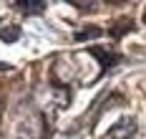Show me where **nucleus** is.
<instances>
[{"instance_id": "obj_7", "label": "nucleus", "mask_w": 146, "mask_h": 139, "mask_svg": "<svg viewBox=\"0 0 146 139\" xmlns=\"http://www.w3.org/2000/svg\"><path fill=\"white\" fill-rule=\"evenodd\" d=\"M3 109H5V104H3V99H0V119H3Z\"/></svg>"}, {"instance_id": "obj_8", "label": "nucleus", "mask_w": 146, "mask_h": 139, "mask_svg": "<svg viewBox=\"0 0 146 139\" xmlns=\"http://www.w3.org/2000/svg\"><path fill=\"white\" fill-rule=\"evenodd\" d=\"M144 20H146V10H144Z\"/></svg>"}, {"instance_id": "obj_5", "label": "nucleus", "mask_w": 146, "mask_h": 139, "mask_svg": "<svg viewBox=\"0 0 146 139\" xmlns=\"http://www.w3.org/2000/svg\"><path fill=\"white\" fill-rule=\"evenodd\" d=\"M18 8L25 10V13H40L45 5H43V3H33V5H30V3H18Z\"/></svg>"}, {"instance_id": "obj_2", "label": "nucleus", "mask_w": 146, "mask_h": 139, "mask_svg": "<svg viewBox=\"0 0 146 139\" xmlns=\"http://www.w3.org/2000/svg\"><path fill=\"white\" fill-rule=\"evenodd\" d=\"M91 53L93 56H98V58H103V66L108 68V66H113V63H118V56L116 53H111V51H106V48H101V46H96V48H91Z\"/></svg>"}, {"instance_id": "obj_4", "label": "nucleus", "mask_w": 146, "mask_h": 139, "mask_svg": "<svg viewBox=\"0 0 146 139\" xmlns=\"http://www.w3.org/2000/svg\"><path fill=\"white\" fill-rule=\"evenodd\" d=\"M18 38H20V28H18V25H3V28H0V41L13 43Z\"/></svg>"}, {"instance_id": "obj_3", "label": "nucleus", "mask_w": 146, "mask_h": 139, "mask_svg": "<svg viewBox=\"0 0 146 139\" xmlns=\"http://www.w3.org/2000/svg\"><path fill=\"white\" fill-rule=\"evenodd\" d=\"M131 28H133V20H131V18H118L116 25H111V35H113V38H121L123 33H129Z\"/></svg>"}, {"instance_id": "obj_6", "label": "nucleus", "mask_w": 146, "mask_h": 139, "mask_svg": "<svg viewBox=\"0 0 146 139\" xmlns=\"http://www.w3.org/2000/svg\"><path fill=\"white\" fill-rule=\"evenodd\" d=\"M98 35H101V28H86L83 33H78L76 38L78 41H86V38H98Z\"/></svg>"}, {"instance_id": "obj_1", "label": "nucleus", "mask_w": 146, "mask_h": 139, "mask_svg": "<svg viewBox=\"0 0 146 139\" xmlns=\"http://www.w3.org/2000/svg\"><path fill=\"white\" fill-rule=\"evenodd\" d=\"M136 132H139L136 116H121V119L108 129V137H111V139H133Z\"/></svg>"}]
</instances>
